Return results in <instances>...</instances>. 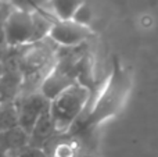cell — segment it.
<instances>
[{
    "label": "cell",
    "mask_w": 158,
    "mask_h": 157,
    "mask_svg": "<svg viewBox=\"0 0 158 157\" xmlns=\"http://www.w3.org/2000/svg\"><path fill=\"white\" fill-rule=\"evenodd\" d=\"M83 0H47L43 6V10L53 19L67 21L72 19L75 10Z\"/></svg>",
    "instance_id": "obj_9"
},
{
    "label": "cell",
    "mask_w": 158,
    "mask_h": 157,
    "mask_svg": "<svg viewBox=\"0 0 158 157\" xmlns=\"http://www.w3.org/2000/svg\"><path fill=\"white\" fill-rule=\"evenodd\" d=\"M7 2H8V0H0V8H2L3 6H4L6 3H7Z\"/></svg>",
    "instance_id": "obj_16"
},
{
    "label": "cell",
    "mask_w": 158,
    "mask_h": 157,
    "mask_svg": "<svg viewBox=\"0 0 158 157\" xmlns=\"http://www.w3.org/2000/svg\"><path fill=\"white\" fill-rule=\"evenodd\" d=\"M47 0H8L13 8H18V10L24 11H36L43 8L44 3Z\"/></svg>",
    "instance_id": "obj_12"
},
{
    "label": "cell",
    "mask_w": 158,
    "mask_h": 157,
    "mask_svg": "<svg viewBox=\"0 0 158 157\" xmlns=\"http://www.w3.org/2000/svg\"><path fill=\"white\" fill-rule=\"evenodd\" d=\"M53 21L43 8L36 11L11 8L6 19V46L15 49L43 40L49 36Z\"/></svg>",
    "instance_id": "obj_3"
},
{
    "label": "cell",
    "mask_w": 158,
    "mask_h": 157,
    "mask_svg": "<svg viewBox=\"0 0 158 157\" xmlns=\"http://www.w3.org/2000/svg\"><path fill=\"white\" fill-rule=\"evenodd\" d=\"M18 128V116L14 100L0 102V132Z\"/></svg>",
    "instance_id": "obj_10"
},
{
    "label": "cell",
    "mask_w": 158,
    "mask_h": 157,
    "mask_svg": "<svg viewBox=\"0 0 158 157\" xmlns=\"http://www.w3.org/2000/svg\"><path fill=\"white\" fill-rule=\"evenodd\" d=\"M129 89L131 77L125 67L114 58L108 78L104 81V85L96 100L89 104L90 110L83 117V122L79 125V128H82L85 132L92 131L108 118L117 116L128 97Z\"/></svg>",
    "instance_id": "obj_1"
},
{
    "label": "cell",
    "mask_w": 158,
    "mask_h": 157,
    "mask_svg": "<svg viewBox=\"0 0 158 157\" xmlns=\"http://www.w3.org/2000/svg\"><path fill=\"white\" fill-rule=\"evenodd\" d=\"M93 18H94L93 10L86 2H82L81 4L78 6L77 10H75L74 15H72V21L82 25V27H87V28H90V24H92Z\"/></svg>",
    "instance_id": "obj_11"
},
{
    "label": "cell",
    "mask_w": 158,
    "mask_h": 157,
    "mask_svg": "<svg viewBox=\"0 0 158 157\" xmlns=\"http://www.w3.org/2000/svg\"><path fill=\"white\" fill-rule=\"evenodd\" d=\"M25 146H28V135L19 127L0 132V157H11Z\"/></svg>",
    "instance_id": "obj_8"
},
{
    "label": "cell",
    "mask_w": 158,
    "mask_h": 157,
    "mask_svg": "<svg viewBox=\"0 0 158 157\" xmlns=\"http://www.w3.org/2000/svg\"><path fill=\"white\" fill-rule=\"evenodd\" d=\"M60 135H63V134L57 131L52 117L47 113L36 122L32 131L28 134V146L44 152L50 146V143Z\"/></svg>",
    "instance_id": "obj_7"
},
{
    "label": "cell",
    "mask_w": 158,
    "mask_h": 157,
    "mask_svg": "<svg viewBox=\"0 0 158 157\" xmlns=\"http://www.w3.org/2000/svg\"><path fill=\"white\" fill-rule=\"evenodd\" d=\"M11 4L6 3L2 8H0V50L6 49V19H7L8 14L11 11Z\"/></svg>",
    "instance_id": "obj_13"
},
{
    "label": "cell",
    "mask_w": 158,
    "mask_h": 157,
    "mask_svg": "<svg viewBox=\"0 0 158 157\" xmlns=\"http://www.w3.org/2000/svg\"><path fill=\"white\" fill-rule=\"evenodd\" d=\"M17 116H18V127L25 134H29L35 124L49 113L50 100H47L40 92L19 95L15 100Z\"/></svg>",
    "instance_id": "obj_5"
},
{
    "label": "cell",
    "mask_w": 158,
    "mask_h": 157,
    "mask_svg": "<svg viewBox=\"0 0 158 157\" xmlns=\"http://www.w3.org/2000/svg\"><path fill=\"white\" fill-rule=\"evenodd\" d=\"M8 49L13 53V60L22 78L19 95L38 92L44 78L54 67L60 47L50 38H46L35 43Z\"/></svg>",
    "instance_id": "obj_2"
},
{
    "label": "cell",
    "mask_w": 158,
    "mask_h": 157,
    "mask_svg": "<svg viewBox=\"0 0 158 157\" xmlns=\"http://www.w3.org/2000/svg\"><path fill=\"white\" fill-rule=\"evenodd\" d=\"M92 35L93 31L90 28L82 27L72 19H54L47 38L52 39L58 47H77L86 43Z\"/></svg>",
    "instance_id": "obj_6"
},
{
    "label": "cell",
    "mask_w": 158,
    "mask_h": 157,
    "mask_svg": "<svg viewBox=\"0 0 158 157\" xmlns=\"http://www.w3.org/2000/svg\"><path fill=\"white\" fill-rule=\"evenodd\" d=\"M92 89L77 82L50 100L49 114L60 134H67L83 116L90 103Z\"/></svg>",
    "instance_id": "obj_4"
},
{
    "label": "cell",
    "mask_w": 158,
    "mask_h": 157,
    "mask_svg": "<svg viewBox=\"0 0 158 157\" xmlns=\"http://www.w3.org/2000/svg\"><path fill=\"white\" fill-rule=\"evenodd\" d=\"M3 74V63H2V58H0V77Z\"/></svg>",
    "instance_id": "obj_15"
},
{
    "label": "cell",
    "mask_w": 158,
    "mask_h": 157,
    "mask_svg": "<svg viewBox=\"0 0 158 157\" xmlns=\"http://www.w3.org/2000/svg\"><path fill=\"white\" fill-rule=\"evenodd\" d=\"M11 157H49L43 150H39V149H33V147L29 146H25L24 149L18 150L17 153H14Z\"/></svg>",
    "instance_id": "obj_14"
}]
</instances>
